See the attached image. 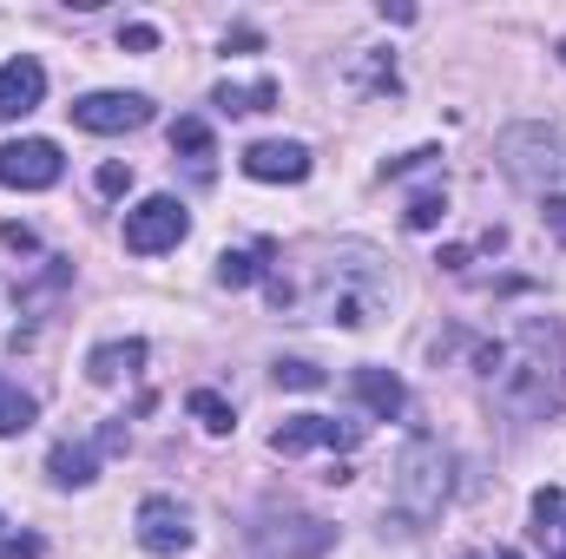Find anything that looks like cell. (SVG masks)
<instances>
[{"label":"cell","mask_w":566,"mask_h":559,"mask_svg":"<svg viewBox=\"0 0 566 559\" xmlns=\"http://www.w3.org/2000/svg\"><path fill=\"white\" fill-rule=\"evenodd\" d=\"M185 231H191V211H185L178 198H165V191L126 211V251H139V257H158V251H171Z\"/></svg>","instance_id":"6"},{"label":"cell","mask_w":566,"mask_h":559,"mask_svg":"<svg viewBox=\"0 0 566 559\" xmlns=\"http://www.w3.org/2000/svg\"><path fill=\"white\" fill-rule=\"evenodd\" d=\"M329 376L316 362H277V389H323Z\"/></svg>","instance_id":"23"},{"label":"cell","mask_w":566,"mask_h":559,"mask_svg":"<svg viewBox=\"0 0 566 559\" xmlns=\"http://www.w3.org/2000/svg\"><path fill=\"white\" fill-rule=\"evenodd\" d=\"M264 264H271V244H251V251H224V257H218V283H224V289H244V283L264 277Z\"/></svg>","instance_id":"17"},{"label":"cell","mask_w":566,"mask_h":559,"mask_svg":"<svg viewBox=\"0 0 566 559\" xmlns=\"http://www.w3.org/2000/svg\"><path fill=\"white\" fill-rule=\"evenodd\" d=\"M547 218H554V231L566 238V198H554V204H547Z\"/></svg>","instance_id":"29"},{"label":"cell","mask_w":566,"mask_h":559,"mask_svg":"<svg viewBox=\"0 0 566 559\" xmlns=\"http://www.w3.org/2000/svg\"><path fill=\"white\" fill-rule=\"evenodd\" d=\"M501 171H507L521 191H547L566 171L560 133H547V126H514V133L501 139Z\"/></svg>","instance_id":"4"},{"label":"cell","mask_w":566,"mask_h":559,"mask_svg":"<svg viewBox=\"0 0 566 559\" xmlns=\"http://www.w3.org/2000/svg\"><path fill=\"white\" fill-rule=\"evenodd\" d=\"M494 559H521V553H514V547H507V553H494Z\"/></svg>","instance_id":"31"},{"label":"cell","mask_w":566,"mask_h":559,"mask_svg":"<svg viewBox=\"0 0 566 559\" xmlns=\"http://www.w3.org/2000/svg\"><path fill=\"white\" fill-rule=\"evenodd\" d=\"M33 415H40V402H33L20 382H7V376H0V441H7V434H27Z\"/></svg>","instance_id":"18"},{"label":"cell","mask_w":566,"mask_h":559,"mask_svg":"<svg viewBox=\"0 0 566 559\" xmlns=\"http://www.w3.org/2000/svg\"><path fill=\"white\" fill-rule=\"evenodd\" d=\"M40 99H46V66H40L33 53L7 60V66H0V126H7V119H27Z\"/></svg>","instance_id":"12"},{"label":"cell","mask_w":566,"mask_h":559,"mask_svg":"<svg viewBox=\"0 0 566 559\" xmlns=\"http://www.w3.org/2000/svg\"><path fill=\"white\" fill-rule=\"evenodd\" d=\"M349 389H356V402H363L376 421H396L402 409H409V389H402L389 369H376V362H363V369L349 376Z\"/></svg>","instance_id":"13"},{"label":"cell","mask_w":566,"mask_h":559,"mask_svg":"<svg viewBox=\"0 0 566 559\" xmlns=\"http://www.w3.org/2000/svg\"><path fill=\"white\" fill-rule=\"evenodd\" d=\"M560 356H566L560 323L527 316L521 336L501 349V362H494V376H488V382H494V402L514 421H541L560 402Z\"/></svg>","instance_id":"1"},{"label":"cell","mask_w":566,"mask_h":559,"mask_svg":"<svg viewBox=\"0 0 566 559\" xmlns=\"http://www.w3.org/2000/svg\"><path fill=\"white\" fill-rule=\"evenodd\" d=\"M171 151H185V158L198 165V178H211V126H205V119L185 113V119L171 126Z\"/></svg>","instance_id":"19"},{"label":"cell","mask_w":566,"mask_h":559,"mask_svg":"<svg viewBox=\"0 0 566 559\" xmlns=\"http://www.w3.org/2000/svg\"><path fill=\"white\" fill-rule=\"evenodd\" d=\"M389 494H396V514L402 520H441V507L454 500V454L434 441V434H416L402 454H396V474H389Z\"/></svg>","instance_id":"3"},{"label":"cell","mask_w":566,"mask_h":559,"mask_svg":"<svg viewBox=\"0 0 566 559\" xmlns=\"http://www.w3.org/2000/svg\"><path fill=\"white\" fill-rule=\"evenodd\" d=\"M0 244H7V251H33V231H27V224H0Z\"/></svg>","instance_id":"28"},{"label":"cell","mask_w":566,"mask_h":559,"mask_svg":"<svg viewBox=\"0 0 566 559\" xmlns=\"http://www.w3.org/2000/svg\"><path fill=\"white\" fill-rule=\"evenodd\" d=\"M185 409L198 415L205 434H231V428H238V409H231L224 395H211V389H191V395H185Z\"/></svg>","instance_id":"20"},{"label":"cell","mask_w":566,"mask_h":559,"mask_svg":"<svg viewBox=\"0 0 566 559\" xmlns=\"http://www.w3.org/2000/svg\"><path fill=\"white\" fill-rule=\"evenodd\" d=\"M251 540L271 559H323L329 540H336V527H323V520H310V514H290V507H283V514L271 507V514L251 527Z\"/></svg>","instance_id":"5"},{"label":"cell","mask_w":566,"mask_h":559,"mask_svg":"<svg viewBox=\"0 0 566 559\" xmlns=\"http://www.w3.org/2000/svg\"><path fill=\"white\" fill-rule=\"evenodd\" d=\"M66 113H73V126H86V133H139V126H151V99H145V93H86V99H73Z\"/></svg>","instance_id":"10"},{"label":"cell","mask_w":566,"mask_h":559,"mask_svg":"<svg viewBox=\"0 0 566 559\" xmlns=\"http://www.w3.org/2000/svg\"><path fill=\"white\" fill-rule=\"evenodd\" d=\"M0 559H40V540L33 534H7V520H0Z\"/></svg>","instance_id":"26"},{"label":"cell","mask_w":566,"mask_h":559,"mask_svg":"<svg viewBox=\"0 0 566 559\" xmlns=\"http://www.w3.org/2000/svg\"><path fill=\"white\" fill-rule=\"evenodd\" d=\"M211 106H218V113H271V106H277V80H258V86H218Z\"/></svg>","instance_id":"16"},{"label":"cell","mask_w":566,"mask_h":559,"mask_svg":"<svg viewBox=\"0 0 566 559\" xmlns=\"http://www.w3.org/2000/svg\"><path fill=\"white\" fill-rule=\"evenodd\" d=\"M145 369V342L139 336H126V342H99L93 356H86V376L99 382V389H113V382H126V376H139Z\"/></svg>","instance_id":"15"},{"label":"cell","mask_w":566,"mask_h":559,"mask_svg":"<svg viewBox=\"0 0 566 559\" xmlns=\"http://www.w3.org/2000/svg\"><path fill=\"white\" fill-rule=\"evenodd\" d=\"M434 158H441L434 145H422V151H402V158H389V165H382V178H409V171H422V165H434Z\"/></svg>","instance_id":"25"},{"label":"cell","mask_w":566,"mask_h":559,"mask_svg":"<svg viewBox=\"0 0 566 559\" xmlns=\"http://www.w3.org/2000/svg\"><path fill=\"white\" fill-rule=\"evenodd\" d=\"M369 428L363 421H336V415H290L271 434V447L277 454H310V447H329V454H349L356 441H363Z\"/></svg>","instance_id":"8"},{"label":"cell","mask_w":566,"mask_h":559,"mask_svg":"<svg viewBox=\"0 0 566 559\" xmlns=\"http://www.w3.org/2000/svg\"><path fill=\"white\" fill-rule=\"evenodd\" d=\"M389 296H396V283L382 271V257L363 251V244H349V251H336V257L316 264V277H310V316L336 323V329H369L389 309Z\"/></svg>","instance_id":"2"},{"label":"cell","mask_w":566,"mask_h":559,"mask_svg":"<svg viewBox=\"0 0 566 559\" xmlns=\"http://www.w3.org/2000/svg\"><path fill=\"white\" fill-rule=\"evenodd\" d=\"M119 46H133V53H151V46H158V27H145V20L119 27Z\"/></svg>","instance_id":"27"},{"label":"cell","mask_w":566,"mask_h":559,"mask_svg":"<svg viewBox=\"0 0 566 559\" xmlns=\"http://www.w3.org/2000/svg\"><path fill=\"white\" fill-rule=\"evenodd\" d=\"M93 184H99V198H119V191H133V165H119V158H113V165H99V178H93Z\"/></svg>","instance_id":"24"},{"label":"cell","mask_w":566,"mask_h":559,"mask_svg":"<svg viewBox=\"0 0 566 559\" xmlns=\"http://www.w3.org/2000/svg\"><path fill=\"white\" fill-rule=\"evenodd\" d=\"M554 553L566 559V514H560V527H554Z\"/></svg>","instance_id":"30"},{"label":"cell","mask_w":566,"mask_h":559,"mask_svg":"<svg viewBox=\"0 0 566 559\" xmlns=\"http://www.w3.org/2000/svg\"><path fill=\"white\" fill-rule=\"evenodd\" d=\"M60 171H66V158H60L53 139L0 145V184H7V191H46V184H60Z\"/></svg>","instance_id":"7"},{"label":"cell","mask_w":566,"mask_h":559,"mask_svg":"<svg viewBox=\"0 0 566 559\" xmlns=\"http://www.w3.org/2000/svg\"><path fill=\"white\" fill-rule=\"evenodd\" d=\"M133 527H139V547L158 553V559H171V553L191 547V514H185L171 494H145L139 514H133Z\"/></svg>","instance_id":"9"},{"label":"cell","mask_w":566,"mask_h":559,"mask_svg":"<svg viewBox=\"0 0 566 559\" xmlns=\"http://www.w3.org/2000/svg\"><path fill=\"white\" fill-rule=\"evenodd\" d=\"M560 514H566V494H560V487H541V494H534V520H541V527H534V534H541V540H547V534H554V527H560Z\"/></svg>","instance_id":"22"},{"label":"cell","mask_w":566,"mask_h":559,"mask_svg":"<svg viewBox=\"0 0 566 559\" xmlns=\"http://www.w3.org/2000/svg\"><path fill=\"white\" fill-rule=\"evenodd\" d=\"M244 178H258V184H303L310 178V145L296 139H258L244 145Z\"/></svg>","instance_id":"11"},{"label":"cell","mask_w":566,"mask_h":559,"mask_svg":"<svg viewBox=\"0 0 566 559\" xmlns=\"http://www.w3.org/2000/svg\"><path fill=\"white\" fill-rule=\"evenodd\" d=\"M441 218H448V198L441 191H416L409 198V231H434Z\"/></svg>","instance_id":"21"},{"label":"cell","mask_w":566,"mask_h":559,"mask_svg":"<svg viewBox=\"0 0 566 559\" xmlns=\"http://www.w3.org/2000/svg\"><path fill=\"white\" fill-rule=\"evenodd\" d=\"M46 474H53V487H93L99 481V447L93 441H53Z\"/></svg>","instance_id":"14"}]
</instances>
